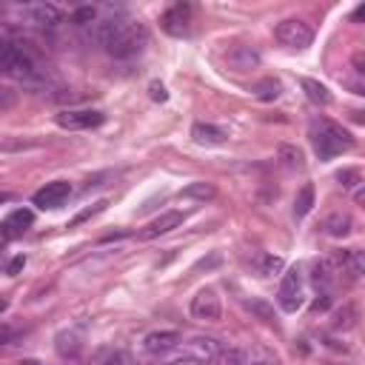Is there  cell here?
Returning <instances> with one entry per match:
<instances>
[{
	"instance_id": "8d00e7d4",
	"label": "cell",
	"mask_w": 365,
	"mask_h": 365,
	"mask_svg": "<svg viewBox=\"0 0 365 365\" xmlns=\"http://www.w3.org/2000/svg\"><path fill=\"white\" fill-rule=\"evenodd\" d=\"M351 20H354V23H365V3H359V6L354 9V14H351Z\"/></svg>"
},
{
	"instance_id": "d590c367",
	"label": "cell",
	"mask_w": 365,
	"mask_h": 365,
	"mask_svg": "<svg viewBox=\"0 0 365 365\" xmlns=\"http://www.w3.org/2000/svg\"><path fill=\"white\" fill-rule=\"evenodd\" d=\"M328 308H331V297L328 294H319L314 299V305H311V311H328Z\"/></svg>"
},
{
	"instance_id": "e0dca14e",
	"label": "cell",
	"mask_w": 365,
	"mask_h": 365,
	"mask_svg": "<svg viewBox=\"0 0 365 365\" xmlns=\"http://www.w3.org/2000/svg\"><path fill=\"white\" fill-rule=\"evenodd\" d=\"M191 140L200 143V145H220L228 140V131L222 125H214V123H194L191 125Z\"/></svg>"
},
{
	"instance_id": "2e32d148",
	"label": "cell",
	"mask_w": 365,
	"mask_h": 365,
	"mask_svg": "<svg viewBox=\"0 0 365 365\" xmlns=\"http://www.w3.org/2000/svg\"><path fill=\"white\" fill-rule=\"evenodd\" d=\"M31 222H34V211H29V208H14L6 220H3V237L6 240H14V237H20V234H26L29 228H31Z\"/></svg>"
},
{
	"instance_id": "d4e9b609",
	"label": "cell",
	"mask_w": 365,
	"mask_h": 365,
	"mask_svg": "<svg viewBox=\"0 0 365 365\" xmlns=\"http://www.w3.org/2000/svg\"><path fill=\"white\" fill-rule=\"evenodd\" d=\"M214 194H217V188H214L211 182H202V180H197V182H188L185 188H180V197H185V200H200V202L211 200Z\"/></svg>"
},
{
	"instance_id": "52a82bcc",
	"label": "cell",
	"mask_w": 365,
	"mask_h": 365,
	"mask_svg": "<svg viewBox=\"0 0 365 365\" xmlns=\"http://www.w3.org/2000/svg\"><path fill=\"white\" fill-rule=\"evenodd\" d=\"M191 317L200 322H217L222 317V302L217 288H200L191 297Z\"/></svg>"
},
{
	"instance_id": "ba28073f",
	"label": "cell",
	"mask_w": 365,
	"mask_h": 365,
	"mask_svg": "<svg viewBox=\"0 0 365 365\" xmlns=\"http://www.w3.org/2000/svg\"><path fill=\"white\" fill-rule=\"evenodd\" d=\"M188 23H191V3H174V6L165 9L163 17H160L163 31L171 34V37H185L188 29H191Z\"/></svg>"
},
{
	"instance_id": "7bdbcfd3",
	"label": "cell",
	"mask_w": 365,
	"mask_h": 365,
	"mask_svg": "<svg viewBox=\"0 0 365 365\" xmlns=\"http://www.w3.org/2000/svg\"><path fill=\"white\" fill-rule=\"evenodd\" d=\"M251 365H277V362H251Z\"/></svg>"
},
{
	"instance_id": "ac0fdd59",
	"label": "cell",
	"mask_w": 365,
	"mask_h": 365,
	"mask_svg": "<svg viewBox=\"0 0 365 365\" xmlns=\"http://www.w3.org/2000/svg\"><path fill=\"white\" fill-rule=\"evenodd\" d=\"M322 231L328 237H334V240H342V237H348L354 231V220H351L348 211H334V214H328L322 220Z\"/></svg>"
},
{
	"instance_id": "30bf717a",
	"label": "cell",
	"mask_w": 365,
	"mask_h": 365,
	"mask_svg": "<svg viewBox=\"0 0 365 365\" xmlns=\"http://www.w3.org/2000/svg\"><path fill=\"white\" fill-rule=\"evenodd\" d=\"M345 257H348V251H336V254L319 259V262L314 265V271H311L314 285H317V288H328V285L336 279V274H342V268H345Z\"/></svg>"
},
{
	"instance_id": "7a4b0ae2",
	"label": "cell",
	"mask_w": 365,
	"mask_h": 365,
	"mask_svg": "<svg viewBox=\"0 0 365 365\" xmlns=\"http://www.w3.org/2000/svg\"><path fill=\"white\" fill-rule=\"evenodd\" d=\"M145 43H148L145 26H143V23H131V20H123V23L117 26V31L111 34V40H108L103 48H106L111 57L125 60V57L140 54V51L145 48Z\"/></svg>"
},
{
	"instance_id": "4316f807",
	"label": "cell",
	"mask_w": 365,
	"mask_h": 365,
	"mask_svg": "<svg viewBox=\"0 0 365 365\" xmlns=\"http://www.w3.org/2000/svg\"><path fill=\"white\" fill-rule=\"evenodd\" d=\"M71 20H74L77 26H86V29H91V26L100 20V9H97V6H80V9H74Z\"/></svg>"
},
{
	"instance_id": "4dcf8cb0",
	"label": "cell",
	"mask_w": 365,
	"mask_h": 365,
	"mask_svg": "<svg viewBox=\"0 0 365 365\" xmlns=\"http://www.w3.org/2000/svg\"><path fill=\"white\" fill-rule=\"evenodd\" d=\"M100 365H134V362H131V356L125 351H108Z\"/></svg>"
},
{
	"instance_id": "60d3db41",
	"label": "cell",
	"mask_w": 365,
	"mask_h": 365,
	"mask_svg": "<svg viewBox=\"0 0 365 365\" xmlns=\"http://www.w3.org/2000/svg\"><path fill=\"white\" fill-rule=\"evenodd\" d=\"M351 120H356V123H365V111H351Z\"/></svg>"
},
{
	"instance_id": "836d02e7",
	"label": "cell",
	"mask_w": 365,
	"mask_h": 365,
	"mask_svg": "<svg viewBox=\"0 0 365 365\" xmlns=\"http://www.w3.org/2000/svg\"><path fill=\"white\" fill-rule=\"evenodd\" d=\"M23 265H26V254H17V257H11V259H9L6 274H9V277H17V274L23 271Z\"/></svg>"
},
{
	"instance_id": "8fae6325",
	"label": "cell",
	"mask_w": 365,
	"mask_h": 365,
	"mask_svg": "<svg viewBox=\"0 0 365 365\" xmlns=\"http://www.w3.org/2000/svg\"><path fill=\"white\" fill-rule=\"evenodd\" d=\"M68 194H71V185L66 182V180H54V182H46L40 191H34V197H31V202L37 205V208H57V205H63L66 200H68Z\"/></svg>"
},
{
	"instance_id": "5b68a950",
	"label": "cell",
	"mask_w": 365,
	"mask_h": 365,
	"mask_svg": "<svg viewBox=\"0 0 365 365\" xmlns=\"http://www.w3.org/2000/svg\"><path fill=\"white\" fill-rule=\"evenodd\" d=\"M54 120H57L60 128L83 131V128H97V125H103V123H106V114L97 111V108H66V111H60Z\"/></svg>"
},
{
	"instance_id": "3957f363",
	"label": "cell",
	"mask_w": 365,
	"mask_h": 365,
	"mask_svg": "<svg viewBox=\"0 0 365 365\" xmlns=\"http://www.w3.org/2000/svg\"><path fill=\"white\" fill-rule=\"evenodd\" d=\"M274 37H277L279 46L302 51V48H308V46L314 43V29H311L305 20H299V17H285V20L277 23Z\"/></svg>"
},
{
	"instance_id": "ffe728a7",
	"label": "cell",
	"mask_w": 365,
	"mask_h": 365,
	"mask_svg": "<svg viewBox=\"0 0 365 365\" xmlns=\"http://www.w3.org/2000/svg\"><path fill=\"white\" fill-rule=\"evenodd\" d=\"M299 86H302V91H305V97H308L311 103H317V106H331L334 97H331V91H328L325 83H319V80H314V77H302Z\"/></svg>"
},
{
	"instance_id": "7402d4cb",
	"label": "cell",
	"mask_w": 365,
	"mask_h": 365,
	"mask_svg": "<svg viewBox=\"0 0 365 365\" xmlns=\"http://www.w3.org/2000/svg\"><path fill=\"white\" fill-rule=\"evenodd\" d=\"M251 94H254L257 100H262V103H274V100L282 94V86H279V80H274V77H262L259 83H254Z\"/></svg>"
},
{
	"instance_id": "5bb4252c",
	"label": "cell",
	"mask_w": 365,
	"mask_h": 365,
	"mask_svg": "<svg viewBox=\"0 0 365 365\" xmlns=\"http://www.w3.org/2000/svg\"><path fill=\"white\" fill-rule=\"evenodd\" d=\"M177 345H180V334H177V331H151V334L143 336L145 354H154V356L168 354V351H174Z\"/></svg>"
},
{
	"instance_id": "74e56055",
	"label": "cell",
	"mask_w": 365,
	"mask_h": 365,
	"mask_svg": "<svg viewBox=\"0 0 365 365\" xmlns=\"http://www.w3.org/2000/svg\"><path fill=\"white\" fill-rule=\"evenodd\" d=\"M165 365H200V362L191 359V356H180V359H171V362H165Z\"/></svg>"
},
{
	"instance_id": "7c38bea8",
	"label": "cell",
	"mask_w": 365,
	"mask_h": 365,
	"mask_svg": "<svg viewBox=\"0 0 365 365\" xmlns=\"http://www.w3.org/2000/svg\"><path fill=\"white\" fill-rule=\"evenodd\" d=\"M182 220H185V214H182V211H163L160 217H154V220L140 231V240H157V237H163V234L174 231Z\"/></svg>"
},
{
	"instance_id": "b9f144b4",
	"label": "cell",
	"mask_w": 365,
	"mask_h": 365,
	"mask_svg": "<svg viewBox=\"0 0 365 365\" xmlns=\"http://www.w3.org/2000/svg\"><path fill=\"white\" fill-rule=\"evenodd\" d=\"M20 365H43V362H40V359H31V356H23Z\"/></svg>"
},
{
	"instance_id": "e575fe53",
	"label": "cell",
	"mask_w": 365,
	"mask_h": 365,
	"mask_svg": "<svg viewBox=\"0 0 365 365\" xmlns=\"http://www.w3.org/2000/svg\"><path fill=\"white\" fill-rule=\"evenodd\" d=\"M351 66L356 68V74H359V77H365V51H354Z\"/></svg>"
},
{
	"instance_id": "6da1fadb",
	"label": "cell",
	"mask_w": 365,
	"mask_h": 365,
	"mask_svg": "<svg viewBox=\"0 0 365 365\" xmlns=\"http://www.w3.org/2000/svg\"><path fill=\"white\" fill-rule=\"evenodd\" d=\"M311 143H314V151L319 160H331V157L348 151L354 145V137L348 128H342L334 120H317V123H311Z\"/></svg>"
},
{
	"instance_id": "44dd1931",
	"label": "cell",
	"mask_w": 365,
	"mask_h": 365,
	"mask_svg": "<svg viewBox=\"0 0 365 365\" xmlns=\"http://www.w3.org/2000/svg\"><path fill=\"white\" fill-rule=\"evenodd\" d=\"M277 160H279L285 168H291V171H297V168L305 165V154H302L297 145H291V143H279V145H277Z\"/></svg>"
},
{
	"instance_id": "9c48e42d",
	"label": "cell",
	"mask_w": 365,
	"mask_h": 365,
	"mask_svg": "<svg viewBox=\"0 0 365 365\" xmlns=\"http://www.w3.org/2000/svg\"><path fill=\"white\" fill-rule=\"evenodd\" d=\"M259 63H262V54H259L257 46L237 43V46H231V48L225 51V66H228L231 71H237V74L251 71V68H257Z\"/></svg>"
},
{
	"instance_id": "8992f818",
	"label": "cell",
	"mask_w": 365,
	"mask_h": 365,
	"mask_svg": "<svg viewBox=\"0 0 365 365\" xmlns=\"http://www.w3.org/2000/svg\"><path fill=\"white\" fill-rule=\"evenodd\" d=\"M277 302L285 314H294L302 308V277L297 268L285 271L282 274V282H279V291H277Z\"/></svg>"
},
{
	"instance_id": "484cf974",
	"label": "cell",
	"mask_w": 365,
	"mask_h": 365,
	"mask_svg": "<svg viewBox=\"0 0 365 365\" xmlns=\"http://www.w3.org/2000/svg\"><path fill=\"white\" fill-rule=\"evenodd\" d=\"M282 268H285V259L277 257V254H262L259 262H257L259 277H277V274H282Z\"/></svg>"
},
{
	"instance_id": "f1b7e54d",
	"label": "cell",
	"mask_w": 365,
	"mask_h": 365,
	"mask_svg": "<svg viewBox=\"0 0 365 365\" xmlns=\"http://www.w3.org/2000/svg\"><path fill=\"white\" fill-rule=\"evenodd\" d=\"M214 365H245V362H242V351H237V348L220 351V356L214 359Z\"/></svg>"
},
{
	"instance_id": "f546056e",
	"label": "cell",
	"mask_w": 365,
	"mask_h": 365,
	"mask_svg": "<svg viewBox=\"0 0 365 365\" xmlns=\"http://www.w3.org/2000/svg\"><path fill=\"white\" fill-rule=\"evenodd\" d=\"M336 182L342 188H354L359 182V171L356 168H342V171H336Z\"/></svg>"
},
{
	"instance_id": "83f0119b",
	"label": "cell",
	"mask_w": 365,
	"mask_h": 365,
	"mask_svg": "<svg viewBox=\"0 0 365 365\" xmlns=\"http://www.w3.org/2000/svg\"><path fill=\"white\" fill-rule=\"evenodd\" d=\"M345 268L356 277H365V248H351L345 257Z\"/></svg>"
},
{
	"instance_id": "d6986e66",
	"label": "cell",
	"mask_w": 365,
	"mask_h": 365,
	"mask_svg": "<svg viewBox=\"0 0 365 365\" xmlns=\"http://www.w3.org/2000/svg\"><path fill=\"white\" fill-rule=\"evenodd\" d=\"M356 322H359V308L354 302H345L342 308H336L331 314V328L334 331H351V328H356Z\"/></svg>"
},
{
	"instance_id": "4fadbf2b",
	"label": "cell",
	"mask_w": 365,
	"mask_h": 365,
	"mask_svg": "<svg viewBox=\"0 0 365 365\" xmlns=\"http://www.w3.org/2000/svg\"><path fill=\"white\" fill-rule=\"evenodd\" d=\"M23 14H26L29 23H34L40 29H51V26H57L63 20V11L57 6H51V3H31V6L23 9Z\"/></svg>"
},
{
	"instance_id": "ab89813d",
	"label": "cell",
	"mask_w": 365,
	"mask_h": 365,
	"mask_svg": "<svg viewBox=\"0 0 365 365\" xmlns=\"http://www.w3.org/2000/svg\"><path fill=\"white\" fill-rule=\"evenodd\" d=\"M354 200H356V205H365V182H362V188L354 191Z\"/></svg>"
},
{
	"instance_id": "603a6c76",
	"label": "cell",
	"mask_w": 365,
	"mask_h": 365,
	"mask_svg": "<svg viewBox=\"0 0 365 365\" xmlns=\"http://www.w3.org/2000/svg\"><path fill=\"white\" fill-rule=\"evenodd\" d=\"M311 208H314V182H305L294 197V217L302 220L311 214Z\"/></svg>"
},
{
	"instance_id": "277c9868",
	"label": "cell",
	"mask_w": 365,
	"mask_h": 365,
	"mask_svg": "<svg viewBox=\"0 0 365 365\" xmlns=\"http://www.w3.org/2000/svg\"><path fill=\"white\" fill-rule=\"evenodd\" d=\"M0 68L9 74V77H20V80H29L34 77V60L14 43H3L0 48Z\"/></svg>"
},
{
	"instance_id": "f35d334b",
	"label": "cell",
	"mask_w": 365,
	"mask_h": 365,
	"mask_svg": "<svg viewBox=\"0 0 365 365\" xmlns=\"http://www.w3.org/2000/svg\"><path fill=\"white\" fill-rule=\"evenodd\" d=\"M217 262H220V254H214L211 259H200V262H197V268H211V265H217Z\"/></svg>"
},
{
	"instance_id": "1f68e13d",
	"label": "cell",
	"mask_w": 365,
	"mask_h": 365,
	"mask_svg": "<svg viewBox=\"0 0 365 365\" xmlns=\"http://www.w3.org/2000/svg\"><path fill=\"white\" fill-rule=\"evenodd\" d=\"M148 94H151L154 103H165V100H168V91H165V86H163L160 80H154V83L148 86Z\"/></svg>"
},
{
	"instance_id": "d6a6232c",
	"label": "cell",
	"mask_w": 365,
	"mask_h": 365,
	"mask_svg": "<svg viewBox=\"0 0 365 365\" xmlns=\"http://www.w3.org/2000/svg\"><path fill=\"white\" fill-rule=\"evenodd\" d=\"M248 308H251L254 314H259L265 322H271V319H274V311H271L265 302H259V299H251V302H248Z\"/></svg>"
},
{
	"instance_id": "9a60e30c",
	"label": "cell",
	"mask_w": 365,
	"mask_h": 365,
	"mask_svg": "<svg viewBox=\"0 0 365 365\" xmlns=\"http://www.w3.org/2000/svg\"><path fill=\"white\" fill-rule=\"evenodd\" d=\"M185 348H188V356H191V359H197L200 365L214 362V359L220 356V351H222V348H220V342H217L214 336H194Z\"/></svg>"
},
{
	"instance_id": "cb8c5ba5",
	"label": "cell",
	"mask_w": 365,
	"mask_h": 365,
	"mask_svg": "<svg viewBox=\"0 0 365 365\" xmlns=\"http://www.w3.org/2000/svg\"><path fill=\"white\" fill-rule=\"evenodd\" d=\"M54 348L60 356H77L80 354V336L74 331H60L54 336Z\"/></svg>"
}]
</instances>
